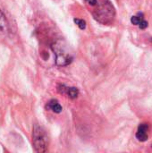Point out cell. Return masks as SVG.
I'll return each instance as SVG.
<instances>
[{
    "mask_svg": "<svg viewBox=\"0 0 152 153\" xmlns=\"http://www.w3.org/2000/svg\"><path fill=\"white\" fill-rule=\"evenodd\" d=\"M52 49L55 53L56 63L57 65L64 66V65H69L72 62L73 56H72L71 53H69L65 45L62 41H60V40L56 41L52 46Z\"/></svg>",
    "mask_w": 152,
    "mask_h": 153,
    "instance_id": "cell-2",
    "label": "cell"
},
{
    "mask_svg": "<svg viewBox=\"0 0 152 153\" xmlns=\"http://www.w3.org/2000/svg\"><path fill=\"white\" fill-rule=\"evenodd\" d=\"M139 26H140V28H141V29H145V28H147V27H148V22H146V21L142 20V21L140 22Z\"/></svg>",
    "mask_w": 152,
    "mask_h": 153,
    "instance_id": "cell-9",
    "label": "cell"
},
{
    "mask_svg": "<svg viewBox=\"0 0 152 153\" xmlns=\"http://www.w3.org/2000/svg\"><path fill=\"white\" fill-rule=\"evenodd\" d=\"M66 93L71 99H76L79 95V91L77 88L72 87V88H67L66 89Z\"/></svg>",
    "mask_w": 152,
    "mask_h": 153,
    "instance_id": "cell-6",
    "label": "cell"
},
{
    "mask_svg": "<svg viewBox=\"0 0 152 153\" xmlns=\"http://www.w3.org/2000/svg\"><path fill=\"white\" fill-rule=\"evenodd\" d=\"M142 21V17L140 18L139 16H133V17L131 18V22H132V23L134 24V25H139L140 22H141Z\"/></svg>",
    "mask_w": 152,
    "mask_h": 153,
    "instance_id": "cell-8",
    "label": "cell"
},
{
    "mask_svg": "<svg viewBox=\"0 0 152 153\" xmlns=\"http://www.w3.org/2000/svg\"><path fill=\"white\" fill-rule=\"evenodd\" d=\"M32 143L37 152H45L47 151L48 139L47 134L45 130L38 125H35L33 128Z\"/></svg>",
    "mask_w": 152,
    "mask_h": 153,
    "instance_id": "cell-1",
    "label": "cell"
},
{
    "mask_svg": "<svg viewBox=\"0 0 152 153\" xmlns=\"http://www.w3.org/2000/svg\"><path fill=\"white\" fill-rule=\"evenodd\" d=\"M149 125L148 124H141L138 128V132L136 134V138L140 142H145L148 140V132Z\"/></svg>",
    "mask_w": 152,
    "mask_h": 153,
    "instance_id": "cell-3",
    "label": "cell"
},
{
    "mask_svg": "<svg viewBox=\"0 0 152 153\" xmlns=\"http://www.w3.org/2000/svg\"><path fill=\"white\" fill-rule=\"evenodd\" d=\"M47 108H49V109H51L53 112H55V113H60V112H62V107H61V105L58 103V101L56 100H50L48 103H47Z\"/></svg>",
    "mask_w": 152,
    "mask_h": 153,
    "instance_id": "cell-4",
    "label": "cell"
},
{
    "mask_svg": "<svg viewBox=\"0 0 152 153\" xmlns=\"http://www.w3.org/2000/svg\"><path fill=\"white\" fill-rule=\"evenodd\" d=\"M7 31H8V22L3 13L0 11V32H7Z\"/></svg>",
    "mask_w": 152,
    "mask_h": 153,
    "instance_id": "cell-5",
    "label": "cell"
},
{
    "mask_svg": "<svg viewBox=\"0 0 152 153\" xmlns=\"http://www.w3.org/2000/svg\"><path fill=\"white\" fill-rule=\"evenodd\" d=\"M73 21H74V22L80 27V29H82V30L85 29V27H86V22H85V21L80 20V19H74Z\"/></svg>",
    "mask_w": 152,
    "mask_h": 153,
    "instance_id": "cell-7",
    "label": "cell"
}]
</instances>
